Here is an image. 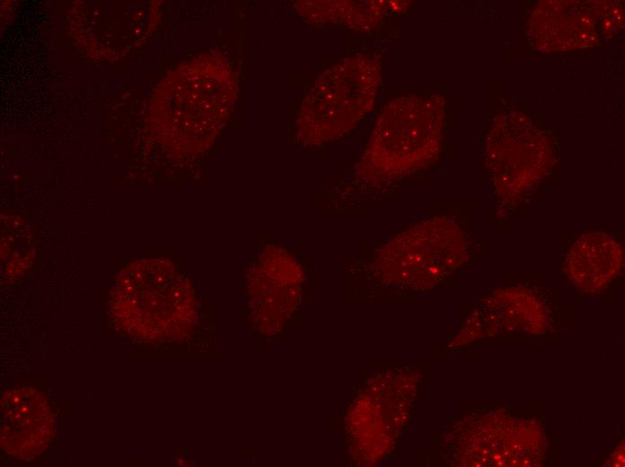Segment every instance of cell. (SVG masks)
Returning a JSON list of instances; mask_svg holds the SVG:
<instances>
[{"label":"cell","instance_id":"2","mask_svg":"<svg viewBox=\"0 0 625 467\" xmlns=\"http://www.w3.org/2000/svg\"><path fill=\"white\" fill-rule=\"evenodd\" d=\"M53 417L37 391L18 389L7 392L1 401V444L21 459L40 454L53 436Z\"/></svg>","mask_w":625,"mask_h":467},{"label":"cell","instance_id":"1","mask_svg":"<svg viewBox=\"0 0 625 467\" xmlns=\"http://www.w3.org/2000/svg\"><path fill=\"white\" fill-rule=\"evenodd\" d=\"M425 103L401 99L381 115L365 154L362 166L380 181L405 175L425 164L438 143L433 119H419Z\"/></svg>","mask_w":625,"mask_h":467},{"label":"cell","instance_id":"3","mask_svg":"<svg viewBox=\"0 0 625 467\" xmlns=\"http://www.w3.org/2000/svg\"><path fill=\"white\" fill-rule=\"evenodd\" d=\"M623 264L620 243L603 233L581 236L571 246L566 259L570 279L585 291H596L619 273Z\"/></svg>","mask_w":625,"mask_h":467}]
</instances>
